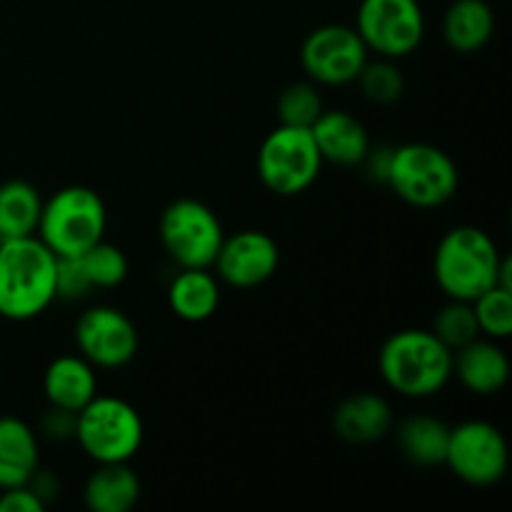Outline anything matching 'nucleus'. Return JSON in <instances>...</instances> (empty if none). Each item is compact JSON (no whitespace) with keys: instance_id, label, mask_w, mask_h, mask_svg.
Instances as JSON below:
<instances>
[{"instance_id":"412c9836","label":"nucleus","mask_w":512,"mask_h":512,"mask_svg":"<svg viewBox=\"0 0 512 512\" xmlns=\"http://www.w3.org/2000/svg\"><path fill=\"white\" fill-rule=\"evenodd\" d=\"M168 303L175 318L205 323L218 313L220 283L210 268H180L168 288Z\"/></svg>"},{"instance_id":"f03ea898","label":"nucleus","mask_w":512,"mask_h":512,"mask_svg":"<svg viewBox=\"0 0 512 512\" xmlns=\"http://www.w3.org/2000/svg\"><path fill=\"white\" fill-rule=\"evenodd\" d=\"M378 370L393 393L413 400L433 398L453 378V350L433 330H398L380 348Z\"/></svg>"},{"instance_id":"39448f33","label":"nucleus","mask_w":512,"mask_h":512,"mask_svg":"<svg viewBox=\"0 0 512 512\" xmlns=\"http://www.w3.org/2000/svg\"><path fill=\"white\" fill-rule=\"evenodd\" d=\"M385 185H390L403 203L428 210L455 198L460 173L455 160L438 145L405 143L390 150Z\"/></svg>"},{"instance_id":"4be33fe9","label":"nucleus","mask_w":512,"mask_h":512,"mask_svg":"<svg viewBox=\"0 0 512 512\" xmlns=\"http://www.w3.org/2000/svg\"><path fill=\"white\" fill-rule=\"evenodd\" d=\"M450 428L433 415H413L398 428V445L405 460L420 468L445 465Z\"/></svg>"},{"instance_id":"bb28decb","label":"nucleus","mask_w":512,"mask_h":512,"mask_svg":"<svg viewBox=\"0 0 512 512\" xmlns=\"http://www.w3.org/2000/svg\"><path fill=\"white\" fill-rule=\"evenodd\" d=\"M355 83L360 85V90H363V95L370 103L378 105L395 103V100L403 98L405 93L403 73H400V68L395 65V60L390 58H368V63L363 65V70H360Z\"/></svg>"},{"instance_id":"dca6fc26","label":"nucleus","mask_w":512,"mask_h":512,"mask_svg":"<svg viewBox=\"0 0 512 512\" xmlns=\"http://www.w3.org/2000/svg\"><path fill=\"white\" fill-rule=\"evenodd\" d=\"M393 428V408L378 393H355L333 413V430L350 445H370L383 440Z\"/></svg>"},{"instance_id":"a211bd4d","label":"nucleus","mask_w":512,"mask_h":512,"mask_svg":"<svg viewBox=\"0 0 512 512\" xmlns=\"http://www.w3.org/2000/svg\"><path fill=\"white\" fill-rule=\"evenodd\" d=\"M40 465L38 435L25 420L0 418V490L28 485Z\"/></svg>"},{"instance_id":"393cba45","label":"nucleus","mask_w":512,"mask_h":512,"mask_svg":"<svg viewBox=\"0 0 512 512\" xmlns=\"http://www.w3.org/2000/svg\"><path fill=\"white\" fill-rule=\"evenodd\" d=\"M473 313L480 335L490 340H505L512 333V290L493 285L473 300Z\"/></svg>"},{"instance_id":"c85d7f7f","label":"nucleus","mask_w":512,"mask_h":512,"mask_svg":"<svg viewBox=\"0 0 512 512\" xmlns=\"http://www.w3.org/2000/svg\"><path fill=\"white\" fill-rule=\"evenodd\" d=\"M93 290L88 273L83 268V260L78 258H58L55 265V300H85Z\"/></svg>"},{"instance_id":"c756f323","label":"nucleus","mask_w":512,"mask_h":512,"mask_svg":"<svg viewBox=\"0 0 512 512\" xmlns=\"http://www.w3.org/2000/svg\"><path fill=\"white\" fill-rule=\"evenodd\" d=\"M45 500L30 485L0 490V512H43Z\"/></svg>"},{"instance_id":"6e6552de","label":"nucleus","mask_w":512,"mask_h":512,"mask_svg":"<svg viewBox=\"0 0 512 512\" xmlns=\"http://www.w3.org/2000/svg\"><path fill=\"white\" fill-rule=\"evenodd\" d=\"M223 238L220 218L200 200H173L160 215V243L178 268H213Z\"/></svg>"},{"instance_id":"9d476101","label":"nucleus","mask_w":512,"mask_h":512,"mask_svg":"<svg viewBox=\"0 0 512 512\" xmlns=\"http://www.w3.org/2000/svg\"><path fill=\"white\" fill-rule=\"evenodd\" d=\"M355 30L378 58L398 60L423 43L425 15L418 0H360Z\"/></svg>"},{"instance_id":"7ed1b4c3","label":"nucleus","mask_w":512,"mask_h":512,"mask_svg":"<svg viewBox=\"0 0 512 512\" xmlns=\"http://www.w3.org/2000/svg\"><path fill=\"white\" fill-rule=\"evenodd\" d=\"M505 255L478 225H458L440 238L433 253V278L448 300L473 303L498 285Z\"/></svg>"},{"instance_id":"5701e85b","label":"nucleus","mask_w":512,"mask_h":512,"mask_svg":"<svg viewBox=\"0 0 512 512\" xmlns=\"http://www.w3.org/2000/svg\"><path fill=\"white\" fill-rule=\"evenodd\" d=\"M43 210L38 188L28 180H5L0 185V240L35 235Z\"/></svg>"},{"instance_id":"20e7f679","label":"nucleus","mask_w":512,"mask_h":512,"mask_svg":"<svg viewBox=\"0 0 512 512\" xmlns=\"http://www.w3.org/2000/svg\"><path fill=\"white\" fill-rule=\"evenodd\" d=\"M108 208L93 188L68 185L43 200L38 220V238L58 258H78L105 238Z\"/></svg>"},{"instance_id":"2eb2a0df","label":"nucleus","mask_w":512,"mask_h":512,"mask_svg":"<svg viewBox=\"0 0 512 512\" xmlns=\"http://www.w3.org/2000/svg\"><path fill=\"white\" fill-rule=\"evenodd\" d=\"M453 375L468 393L495 395L508 385L510 360L498 340L475 338L453 353Z\"/></svg>"},{"instance_id":"aec40b11","label":"nucleus","mask_w":512,"mask_h":512,"mask_svg":"<svg viewBox=\"0 0 512 512\" xmlns=\"http://www.w3.org/2000/svg\"><path fill=\"white\" fill-rule=\"evenodd\" d=\"M495 10L488 0H453L443 15V40L455 53H478L493 40Z\"/></svg>"},{"instance_id":"9b49d317","label":"nucleus","mask_w":512,"mask_h":512,"mask_svg":"<svg viewBox=\"0 0 512 512\" xmlns=\"http://www.w3.org/2000/svg\"><path fill=\"white\" fill-rule=\"evenodd\" d=\"M368 55L370 50L365 48L358 30L343 23H328L303 40L300 65L313 83L338 88L358 80Z\"/></svg>"},{"instance_id":"f3484780","label":"nucleus","mask_w":512,"mask_h":512,"mask_svg":"<svg viewBox=\"0 0 512 512\" xmlns=\"http://www.w3.org/2000/svg\"><path fill=\"white\" fill-rule=\"evenodd\" d=\"M43 395L50 408L78 413L98 395V375L83 355H60L43 373Z\"/></svg>"},{"instance_id":"f8f14e48","label":"nucleus","mask_w":512,"mask_h":512,"mask_svg":"<svg viewBox=\"0 0 512 512\" xmlns=\"http://www.w3.org/2000/svg\"><path fill=\"white\" fill-rule=\"evenodd\" d=\"M78 353L93 368H125L138 355L140 335L133 320L113 305H93L75 320Z\"/></svg>"},{"instance_id":"7c9ffc66","label":"nucleus","mask_w":512,"mask_h":512,"mask_svg":"<svg viewBox=\"0 0 512 512\" xmlns=\"http://www.w3.org/2000/svg\"><path fill=\"white\" fill-rule=\"evenodd\" d=\"M43 433L53 440H70L75 433V413H68V410L50 408L45 413L43 423H40Z\"/></svg>"},{"instance_id":"ddd939ff","label":"nucleus","mask_w":512,"mask_h":512,"mask_svg":"<svg viewBox=\"0 0 512 512\" xmlns=\"http://www.w3.org/2000/svg\"><path fill=\"white\" fill-rule=\"evenodd\" d=\"M280 265V248L263 230H240L223 238L215 255V273L218 280L238 290L258 288L268 283Z\"/></svg>"},{"instance_id":"6ab92c4d","label":"nucleus","mask_w":512,"mask_h":512,"mask_svg":"<svg viewBox=\"0 0 512 512\" xmlns=\"http://www.w3.org/2000/svg\"><path fill=\"white\" fill-rule=\"evenodd\" d=\"M143 485L128 463H98L85 480V508L93 512H130L138 505Z\"/></svg>"},{"instance_id":"423d86ee","label":"nucleus","mask_w":512,"mask_h":512,"mask_svg":"<svg viewBox=\"0 0 512 512\" xmlns=\"http://www.w3.org/2000/svg\"><path fill=\"white\" fill-rule=\"evenodd\" d=\"M145 425L123 398L95 395L75 413V443L95 463H130L143 445Z\"/></svg>"},{"instance_id":"0eeeda50","label":"nucleus","mask_w":512,"mask_h":512,"mask_svg":"<svg viewBox=\"0 0 512 512\" xmlns=\"http://www.w3.org/2000/svg\"><path fill=\"white\" fill-rule=\"evenodd\" d=\"M255 165H258L260 183L270 193L293 198L305 193L318 180L323 158L310 128L278 125L260 143Z\"/></svg>"},{"instance_id":"f257e3e1","label":"nucleus","mask_w":512,"mask_h":512,"mask_svg":"<svg viewBox=\"0 0 512 512\" xmlns=\"http://www.w3.org/2000/svg\"><path fill=\"white\" fill-rule=\"evenodd\" d=\"M58 255L38 238L0 240V318L25 323L53 305Z\"/></svg>"},{"instance_id":"cd10ccee","label":"nucleus","mask_w":512,"mask_h":512,"mask_svg":"<svg viewBox=\"0 0 512 512\" xmlns=\"http://www.w3.org/2000/svg\"><path fill=\"white\" fill-rule=\"evenodd\" d=\"M325 110L323 98L313 83H293L280 93L278 98V120L280 125H295V128H313L315 120Z\"/></svg>"},{"instance_id":"b1692460","label":"nucleus","mask_w":512,"mask_h":512,"mask_svg":"<svg viewBox=\"0 0 512 512\" xmlns=\"http://www.w3.org/2000/svg\"><path fill=\"white\" fill-rule=\"evenodd\" d=\"M80 260H83V268L85 273H88L93 290L118 288V285H123L125 278H128V255H125L118 245L105 243V238L100 240V243H95L90 250H85V253L80 255Z\"/></svg>"},{"instance_id":"a878e982","label":"nucleus","mask_w":512,"mask_h":512,"mask_svg":"<svg viewBox=\"0 0 512 512\" xmlns=\"http://www.w3.org/2000/svg\"><path fill=\"white\" fill-rule=\"evenodd\" d=\"M435 338L440 343L448 345L450 350H458L463 345H468L470 340L480 338V328L478 320H475L473 313V303H465V300H450L448 305L435 313L433 318V328Z\"/></svg>"},{"instance_id":"4468645a","label":"nucleus","mask_w":512,"mask_h":512,"mask_svg":"<svg viewBox=\"0 0 512 512\" xmlns=\"http://www.w3.org/2000/svg\"><path fill=\"white\" fill-rule=\"evenodd\" d=\"M310 133H313L323 163L340 165V168L360 165L368 150L373 148L368 128L348 110H323Z\"/></svg>"},{"instance_id":"1a4fd4ad","label":"nucleus","mask_w":512,"mask_h":512,"mask_svg":"<svg viewBox=\"0 0 512 512\" xmlns=\"http://www.w3.org/2000/svg\"><path fill=\"white\" fill-rule=\"evenodd\" d=\"M445 465L473 488H490L508 473L510 448L503 430L488 420H465L450 428Z\"/></svg>"}]
</instances>
